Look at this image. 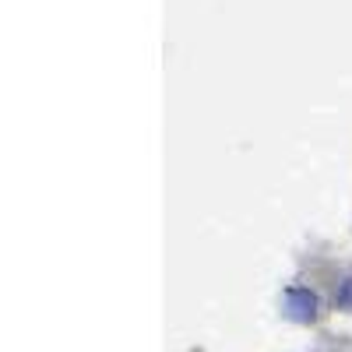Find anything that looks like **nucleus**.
<instances>
[{"instance_id":"f257e3e1","label":"nucleus","mask_w":352,"mask_h":352,"mask_svg":"<svg viewBox=\"0 0 352 352\" xmlns=\"http://www.w3.org/2000/svg\"><path fill=\"white\" fill-rule=\"evenodd\" d=\"M285 310L292 320H300V324H310V320L320 317V300H317V292L303 289V285H292L285 292Z\"/></svg>"},{"instance_id":"f03ea898","label":"nucleus","mask_w":352,"mask_h":352,"mask_svg":"<svg viewBox=\"0 0 352 352\" xmlns=\"http://www.w3.org/2000/svg\"><path fill=\"white\" fill-rule=\"evenodd\" d=\"M335 303L342 307V310H349L352 307V275L342 282V289H338V296H335Z\"/></svg>"}]
</instances>
